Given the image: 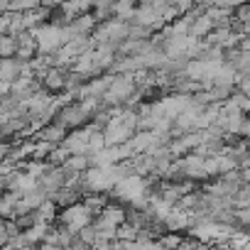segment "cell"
Returning <instances> with one entry per match:
<instances>
[{"label":"cell","mask_w":250,"mask_h":250,"mask_svg":"<svg viewBox=\"0 0 250 250\" xmlns=\"http://www.w3.org/2000/svg\"><path fill=\"white\" fill-rule=\"evenodd\" d=\"M49 199L54 201V206H64V208H69V206H74V204H76L79 194H76V191H71V189H59V191H57V194H52Z\"/></svg>","instance_id":"obj_10"},{"label":"cell","mask_w":250,"mask_h":250,"mask_svg":"<svg viewBox=\"0 0 250 250\" xmlns=\"http://www.w3.org/2000/svg\"><path fill=\"white\" fill-rule=\"evenodd\" d=\"M125 218H128V213H125L120 206H105L101 213H98V226H105V228H118L120 223H125Z\"/></svg>","instance_id":"obj_4"},{"label":"cell","mask_w":250,"mask_h":250,"mask_svg":"<svg viewBox=\"0 0 250 250\" xmlns=\"http://www.w3.org/2000/svg\"><path fill=\"white\" fill-rule=\"evenodd\" d=\"M64 184H66V174H64L62 167H49V172H47L42 179H37V187H40L47 196H52V194H57L59 189H64Z\"/></svg>","instance_id":"obj_3"},{"label":"cell","mask_w":250,"mask_h":250,"mask_svg":"<svg viewBox=\"0 0 250 250\" xmlns=\"http://www.w3.org/2000/svg\"><path fill=\"white\" fill-rule=\"evenodd\" d=\"M8 13V3H3V0H0V15H5Z\"/></svg>","instance_id":"obj_17"},{"label":"cell","mask_w":250,"mask_h":250,"mask_svg":"<svg viewBox=\"0 0 250 250\" xmlns=\"http://www.w3.org/2000/svg\"><path fill=\"white\" fill-rule=\"evenodd\" d=\"M233 88H238V93L240 96H248L250 93V79L248 76H243V74H238V79H235V86Z\"/></svg>","instance_id":"obj_14"},{"label":"cell","mask_w":250,"mask_h":250,"mask_svg":"<svg viewBox=\"0 0 250 250\" xmlns=\"http://www.w3.org/2000/svg\"><path fill=\"white\" fill-rule=\"evenodd\" d=\"M10 150H13V145H10V143H0V162H5V160H8Z\"/></svg>","instance_id":"obj_16"},{"label":"cell","mask_w":250,"mask_h":250,"mask_svg":"<svg viewBox=\"0 0 250 250\" xmlns=\"http://www.w3.org/2000/svg\"><path fill=\"white\" fill-rule=\"evenodd\" d=\"M15 57V40L8 35H0V59H13Z\"/></svg>","instance_id":"obj_11"},{"label":"cell","mask_w":250,"mask_h":250,"mask_svg":"<svg viewBox=\"0 0 250 250\" xmlns=\"http://www.w3.org/2000/svg\"><path fill=\"white\" fill-rule=\"evenodd\" d=\"M86 120H88V115L81 110V105L79 103H69V105H64L62 110H59V115H57V125H62L64 130H79V128H83L86 125Z\"/></svg>","instance_id":"obj_2"},{"label":"cell","mask_w":250,"mask_h":250,"mask_svg":"<svg viewBox=\"0 0 250 250\" xmlns=\"http://www.w3.org/2000/svg\"><path fill=\"white\" fill-rule=\"evenodd\" d=\"M64 138H66V130L62 128V125H44V128L37 133L35 140H42V143H49V145H59Z\"/></svg>","instance_id":"obj_7"},{"label":"cell","mask_w":250,"mask_h":250,"mask_svg":"<svg viewBox=\"0 0 250 250\" xmlns=\"http://www.w3.org/2000/svg\"><path fill=\"white\" fill-rule=\"evenodd\" d=\"M233 101H235V105H238V110H240V113L245 115V113H248V105H250V103H248V96H240V93H233Z\"/></svg>","instance_id":"obj_15"},{"label":"cell","mask_w":250,"mask_h":250,"mask_svg":"<svg viewBox=\"0 0 250 250\" xmlns=\"http://www.w3.org/2000/svg\"><path fill=\"white\" fill-rule=\"evenodd\" d=\"M93 223V213L81 204V201H76L74 206H69V208H64L62 211V226L69 230V233H79L81 228H86V226H91Z\"/></svg>","instance_id":"obj_1"},{"label":"cell","mask_w":250,"mask_h":250,"mask_svg":"<svg viewBox=\"0 0 250 250\" xmlns=\"http://www.w3.org/2000/svg\"><path fill=\"white\" fill-rule=\"evenodd\" d=\"M76 238H79L86 248L96 245V228H93V223H91V226H86V228H81V230L76 233Z\"/></svg>","instance_id":"obj_13"},{"label":"cell","mask_w":250,"mask_h":250,"mask_svg":"<svg viewBox=\"0 0 250 250\" xmlns=\"http://www.w3.org/2000/svg\"><path fill=\"white\" fill-rule=\"evenodd\" d=\"M64 79H66V71H62V69H57V66L47 69V74H44V79H42L44 91H47V93L64 91Z\"/></svg>","instance_id":"obj_5"},{"label":"cell","mask_w":250,"mask_h":250,"mask_svg":"<svg viewBox=\"0 0 250 250\" xmlns=\"http://www.w3.org/2000/svg\"><path fill=\"white\" fill-rule=\"evenodd\" d=\"M157 243H160V248H162V250H177V248L184 243V238H182V235H177V233H167V235H162Z\"/></svg>","instance_id":"obj_12"},{"label":"cell","mask_w":250,"mask_h":250,"mask_svg":"<svg viewBox=\"0 0 250 250\" xmlns=\"http://www.w3.org/2000/svg\"><path fill=\"white\" fill-rule=\"evenodd\" d=\"M18 201H20V196L13 194V191H5L3 196H0V216H3V221H13Z\"/></svg>","instance_id":"obj_8"},{"label":"cell","mask_w":250,"mask_h":250,"mask_svg":"<svg viewBox=\"0 0 250 250\" xmlns=\"http://www.w3.org/2000/svg\"><path fill=\"white\" fill-rule=\"evenodd\" d=\"M133 15H135V5H133V3H113V18H115L118 22L128 25V22L133 20Z\"/></svg>","instance_id":"obj_9"},{"label":"cell","mask_w":250,"mask_h":250,"mask_svg":"<svg viewBox=\"0 0 250 250\" xmlns=\"http://www.w3.org/2000/svg\"><path fill=\"white\" fill-rule=\"evenodd\" d=\"M20 69H22V62H18L15 57L13 59H0V81L13 83L20 76Z\"/></svg>","instance_id":"obj_6"}]
</instances>
